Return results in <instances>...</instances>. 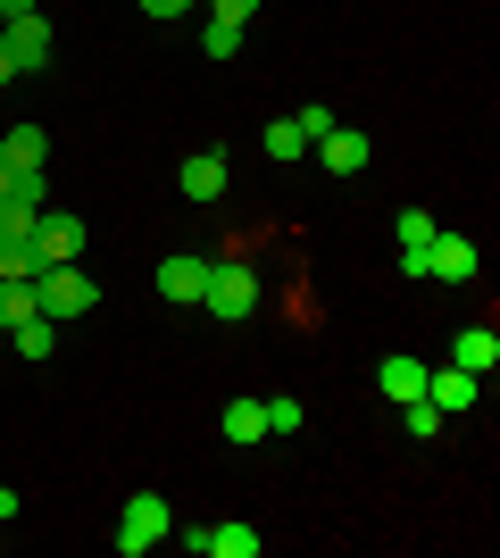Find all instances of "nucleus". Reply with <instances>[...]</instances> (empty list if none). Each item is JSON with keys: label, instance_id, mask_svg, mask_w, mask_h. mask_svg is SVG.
I'll return each instance as SVG.
<instances>
[{"label": "nucleus", "instance_id": "obj_1", "mask_svg": "<svg viewBox=\"0 0 500 558\" xmlns=\"http://www.w3.org/2000/svg\"><path fill=\"white\" fill-rule=\"evenodd\" d=\"M200 308H209V317H225V326H242V317L259 308V276H251L242 258H209V283H200Z\"/></svg>", "mask_w": 500, "mask_h": 558}, {"label": "nucleus", "instance_id": "obj_2", "mask_svg": "<svg viewBox=\"0 0 500 558\" xmlns=\"http://www.w3.org/2000/svg\"><path fill=\"white\" fill-rule=\"evenodd\" d=\"M93 301H100V283L84 276L75 258H68V267H42V276H34V308H42L50 326H68V317H84Z\"/></svg>", "mask_w": 500, "mask_h": 558}, {"label": "nucleus", "instance_id": "obj_3", "mask_svg": "<svg viewBox=\"0 0 500 558\" xmlns=\"http://www.w3.org/2000/svg\"><path fill=\"white\" fill-rule=\"evenodd\" d=\"M167 534H175V509H167L159 492H134L125 517H118V558H143L150 542H167Z\"/></svg>", "mask_w": 500, "mask_h": 558}, {"label": "nucleus", "instance_id": "obj_4", "mask_svg": "<svg viewBox=\"0 0 500 558\" xmlns=\"http://www.w3.org/2000/svg\"><path fill=\"white\" fill-rule=\"evenodd\" d=\"M25 242H34L42 267H68V258H84V217H68V209H50V201H42V217H34Z\"/></svg>", "mask_w": 500, "mask_h": 558}, {"label": "nucleus", "instance_id": "obj_5", "mask_svg": "<svg viewBox=\"0 0 500 558\" xmlns=\"http://www.w3.org/2000/svg\"><path fill=\"white\" fill-rule=\"evenodd\" d=\"M0 43H9L17 75H42V68H50V50H59V43H50V17H42V9H25V17H9V25H0Z\"/></svg>", "mask_w": 500, "mask_h": 558}, {"label": "nucleus", "instance_id": "obj_6", "mask_svg": "<svg viewBox=\"0 0 500 558\" xmlns=\"http://www.w3.org/2000/svg\"><path fill=\"white\" fill-rule=\"evenodd\" d=\"M417 276L467 283V276H476V242H467V233H434V242H426V258H417Z\"/></svg>", "mask_w": 500, "mask_h": 558}, {"label": "nucleus", "instance_id": "obj_7", "mask_svg": "<svg viewBox=\"0 0 500 558\" xmlns=\"http://www.w3.org/2000/svg\"><path fill=\"white\" fill-rule=\"evenodd\" d=\"M175 184H184V201H225L234 167H225V150H192V159L175 167Z\"/></svg>", "mask_w": 500, "mask_h": 558}, {"label": "nucleus", "instance_id": "obj_8", "mask_svg": "<svg viewBox=\"0 0 500 558\" xmlns=\"http://www.w3.org/2000/svg\"><path fill=\"white\" fill-rule=\"evenodd\" d=\"M184 542H192L200 558H259V550H267L259 525H192Z\"/></svg>", "mask_w": 500, "mask_h": 558}, {"label": "nucleus", "instance_id": "obj_9", "mask_svg": "<svg viewBox=\"0 0 500 558\" xmlns=\"http://www.w3.org/2000/svg\"><path fill=\"white\" fill-rule=\"evenodd\" d=\"M426 400L451 417V409H476L484 400V375H467V367H426Z\"/></svg>", "mask_w": 500, "mask_h": 558}, {"label": "nucleus", "instance_id": "obj_10", "mask_svg": "<svg viewBox=\"0 0 500 558\" xmlns=\"http://www.w3.org/2000/svg\"><path fill=\"white\" fill-rule=\"evenodd\" d=\"M200 283H209V258H192V251H175L159 267V301H175V308H192L200 301Z\"/></svg>", "mask_w": 500, "mask_h": 558}, {"label": "nucleus", "instance_id": "obj_11", "mask_svg": "<svg viewBox=\"0 0 500 558\" xmlns=\"http://www.w3.org/2000/svg\"><path fill=\"white\" fill-rule=\"evenodd\" d=\"M309 150H317V167H326V175H358V167H367V134H351V125L317 134Z\"/></svg>", "mask_w": 500, "mask_h": 558}, {"label": "nucleus", "instance_id": "obj_12", "mask_svg": "<svg viewBox=\"0 0 500 558\" xmlns=\"http://www.w3.org/2000/svg\"><path fill=\"white\" fill-rule=\"evenodd\" d=\"M376 392H383V400H426V359L392 350V359L376 367Z\"/></svg>", "mask_w": 500, "mask_h": 558}, {"label": "nucleus", "instance_id": "obj_13", "mask_svg": "<svg viewBox=\"0 0 500 558\" xmlns=\"http://www.w3.org/2000/svg\"><path fill=\"white\" fill-rule=\"evenodd\" d=\"M451 367H467V375H492V367H500V333H492V326H467V333H451Z\"/></svg>", "mask_w": 500, "mask_h": 558}, {"label": "nucleus", "instance_id": "obj_14", "mask_svg": "<svg viewBox=\"0 0 500 558\" xmlns=\"http://www.w3.org/2000/svg\"><path fill=\"white\" fill-rule=\"evenodd\" d=\"M217 434H225L234 450L267 442V409H259V400H225V417H217Z\"/></svg>", "mask_w": 500, "mask_h": 558}, {"label": "nucleus", "instance_id": "obj_15", "mask_svg": "<svg viewBox=\"0 0 500 558\" xmlns=\"http://www.w3.org/2000/svg\"><path fill=\"white\" fill-rule=\"evenodd\" d=\"M0 159H9V167H42L50 134H42V125H0Z\"/></svg>", "mask_w": 500, "mask_h": 558}, {"label": "nucleus", "instance_id": "obj_16", "mask_svg": "<svg viewBox=\"0 0 500 558\" xmlns=\"http://www.w3.org/2000/svg\"><path fill=\"white\" fill-rule=\"evenodd\" d=\"M392 233H401V267H408V276H417V258H426V242H434V233H442V226H434L426 209H401V226H392Z\"/></svg>", "mask_w": 500, "mask_h": 558}, {"label": "nucleus", "instance_id": "obj_17", "mask_svg": "<svg viewBox=\"0 0 500 558\" xmlns=\"http://www.w3.org/2000/svg\"><path fill=\"white\" fill-rule=\"evenodd\" d=\"M25 317H42V308H34V276H0V333L25 326Z\"/></svg>", "mask_w": 500, "mask_h": 558}, {"label": "nucleus", "instance_id": "obj_18", "mask_svg": "<svg viewBox=\"0 0 500 558\" xmlns=\"http://www.w3.org/2000/svg\"><path fill=\"white\" fill-rule=\"evenodd\" d=\"M259 150H267V159H276V167H292V159H309V134H301L292 117H276V125H267V134H259Z\"/></svg>", "mask_w": 500, "mask_h": 558}, {"label": "nucleus", "instance_id": "obj_19", "mask_svg": "<svg viewBox=\"0 0 500 558\" xmlns=\"http://www.w3.org/2000/svg\"><path fill=\"white\" fill-rule=\"evenodd\" d=\"M17 333V359H50V350H59V326H50V317H25V326H9Z\"/></svg>", "mask_w": 500, "mask_h": 558}, {"label": "nucleus", "instance_id": "obj_20", "mask_svg": "<svg viewBox=\"0 0 500 558\" xmlns=\"http://www.w3.org/2000/svg\"><path fill=\"white\" fill-rule=\"evenodd\" d=\"M401 425H408V442H434V434H442V409H434V400H401Z\"/></svg>", "mask_w": 500, "mask_h": 558}, {"label": "nucleus", "instance_id": "obj_21", "mask_svg": "<svg viewBox=\"0 0 500 558\" xmlns=\"http://www.w3.org/2000/svg\"><path fill=\"white\" fill-rule=\"evenodd\" d=\"M34 201H0V242H25V233H34Z\"/></svg>", "mask_w": 500, "mask_h": 558}, {"label": "nucleus", "instance_id": "obj_22", "mask_svg": "<svg viewBox=\"0 0 500 558\" xmlns=\"http://www.w3.org/2000/svg\"><path fill=\"white\" fill-rule=\"evenodd\" d=\"M200 50H209V59H234V50H242V25L209 17V25H200Z\"/></svg>", "mask_w": 500, "mask_h": 558}, {"label": "nucleus", "instance_id": "obj_23", "mask_svg": "<svg viewBox=\"0 0 500 558\" xmlns=\"http://www.w3.org/2000/svg\"><path fill=\"white\" fill-rule=\"evenodd\" d=\"M0 276H42V258H34V242H0Z\"/></svg>", "mask_w": 500, "mask_h": 558}, {"label": "nucleus", "instance_id": "obj_24", "mask_svg": "<svg viewBox=\"0 0 500 558\" xmlns=\"http://www.w3.org/2000/svg\"><path fill=\"white\" fill-rule=\"evenodd\" d=\"M292 125H301V134H309V142H317V134H333V125H342V117H333V109H326V100H309V109H292Z\"/></svg>", "mask_w": 500, "mask_h": 558}, {"label": "nucleus", "instance_id": "obj_25", "mask_svg": "<svg viewBox=\"0 0 500 558\" xmlns=\"http://www.w3.org/2000/svg\"><path fill=\"white\" fill-rule=\"evenodd\" d=\"M267 409V434H301V400H259Z\"/></svg>", "mask_w": 500, "mask_h": 558}, {"label": "nucleus", "instance_id": "obj_26", "mask_svg": "<svg viewBox=\"0 0 500 558\" xmlns=\"http://www.w3.org/2000/svg\"><path fill=\"white\" fill-rule=\"evenodd\" d=\"M209 17H225V25H251V17H259V0H209Z\"/></svg>", "mask_w": 500, "mask_h": 558}, {"label": "nucleus", "instance_id": "obj_27", "mask_svg": "<svg viewBox=\"0 0 500 558\" xmlns=\"http://www.w3.org/2000/svg\"><path fill=\"white\" fill-rule=\"evenodd\" d=\"M143 9H150V17H184L192 0H143Z\"/></svg>", "mask_w": 500, "mask_h": 558}, {"label": "nucleus", "instance_id": "obj_28", "mask_svg": "<svg viewBox=\"0 0 500 558\" xmlns=\"http://www.w3.org/2000/svg\"><path fill=\"white\" fill-rule=\"evenodd\" d=\"M0 525H17V492L0 484Z\"/></svg>", "mask_w": 500, "mask_h": 558}, {"label": "nucleus", "instance_id": "obj_29", "mask_svg": "<svg viewBox=\"0 0 500 558\" xmlns=\"http://www.w3.org/2000/svg\"><path fill=\"white\" fill-rule=\"evenodd\" d=\"M25 9H42V0H0V17H25Z\"/></svg>", "mask_w": 500, "mask_h": 558}, {"label": "nucleus", "instance_id": "obj_30", "mask_svg": "<svg viewBox=\"0 0 500 558\" xmlns=\"http://www.w3.org/2000/svg\"><path fill=\"white\" fill-rule=\"evenodd\" d=\"M0 84H17V59H9V43H0Z\"/></svg>", "mask_w": 500, "mask_h": 558}, {"label": "nucleus", "instance_id": "obj_31", "mask_svg": "<svg viewBox=\"0 0 500 558\" xmlns=\"http://www.w3.org/2000/svg\"><path fill=\"white\" fill-rule=\"evenodd\" d=\"M0 184H9V159H0Z\"/></svg>", "mask_w": 500, "mask_h": 558}, {"label": "nucleus", "instance_id": "obj_32", "mask_svg": "<svg viewBox=\"0 0 500 558\" xmlns=\"http://www.w3.org/2000/svg\"><path fill=\"white\" fill-rule=\"evenodd\" d=\"M0 25H9V17H0Z\"/></svg>", "mask_w": 500, "mask_h": 558}]
</instances>
